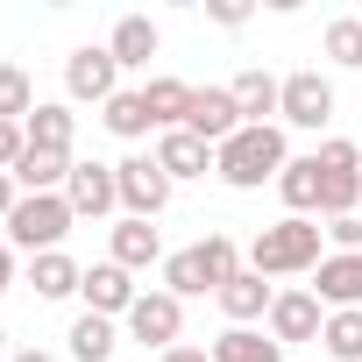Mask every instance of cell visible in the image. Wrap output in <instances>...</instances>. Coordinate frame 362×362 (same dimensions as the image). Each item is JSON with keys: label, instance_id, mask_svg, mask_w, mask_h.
<instances>
[{"label": "cell", "instance_id": "cell-1", "mask_svg": "<svg viewBox=\"0 0 362 362\" xmlns=\"http://www.w3.org/2000/svg\"><path fill=\"white\" fill-rule=\"evenodd\" d=\"M320 263H327V228L305 221V214H284V221H270L249 242V270L256 277H313Z\"/></svg>", "mask_w": 362, "mask_h": 362}, {"label": "cell", "instance_id": "cell-2", "mask_svg": "<svg viewBox=\"0 0 362 362\" xmlns=\"http://www.w3.org/2000/svg\"><path fill=\"white\" fill-rule=\"evenodd\" d=\"M284 163H291V149H284V128H277V121H270V128H242L235 142H221V149H214V177H221L228 192L277 185Z\"/></svg>", "mask_w": 362, "mask_h": 362}, {"label": "cell", "instance_id": "cell-3", "mask_svg": "<svg viewBox=\"0 0 362 362\" xmlns=\"http://www.w3.org/2000/svg\"><path fill=\"white\" fill-rule=\"evenodd\" d=\"M228 277H242V249H235V235H206V242H192V249H177V256H163V291L170 298H221V284Z\"/></svg>", "mask_w": 362, "mask_h": 362}, {"label": "cell", "instance_id": "cell-4", "mask_svg": "<svg viewBox=\"0 0 362 362\" xmlns=\"http://www.w3.org/2000/svg\"><path fill=\"white\" fill-rule=\"evenodd\" d=\"M71 228H78V214H71L64 192H22L15 214H8V249H22V256H50V249H64Z\"/></svg>", "mask_w": 362, "mask_h": 362}, {"label": "cell", "instance_id": "cell-5", "mask_svg": "<svg viewBox=\"0 0 362 362\" xmlns=\"http://www.w3.org/2000/svg\"><path fill=\"white\" fill-rule=\"evenodd\" d=\"M313 156H320V214H327V221H348L355 199H362V149L334 135V142H320Z\"/></svg>", "mask_w": 362, "mask_h": 362}, {"label": "cell", "instance_id": "cell-6", "mask_svg": "<svg viewBox=\"0 0 362 362\" xmlns=\"http://www.w3.org/2000/svg\"><path fill=\"white\" fill-rule=\"evenodd\" d=\"M114 185H121V214L128 221H156L170 206V177H163L156 156H121L114 163Z\"/></svg>", "mask_w": 362, "mask_h": 362}, {"label": "cell", "instance_id": "cell-7", "mask_svg": "<svg viewBox=\"0 0 362 362\" xmlns=\"http://www.w3.org/2000/svg\"><path fill=\"white\" fill-rule=\"evenodd\" d=\"M64 93L86 100V107H107V100L121 93V64H114V50H107V43H78V50L64 57Z\"/></svg>", "mask_w": 362, "mask_h": 362}, {"label": "cell", "instance_id": "cell-8", "mask_svg": "<svg viewBox=\"0 0 362 362\" xmlns=\"http://www.w3.org/2000/svg\"><path fill=\"white\" fill-rule=\"evenodd\" d=\"M177 334H185V298H170V291H142L135 313H128V341L142 348H177Z\"/></svg>", "mask_w": 362, "mask_h": 362}, {"label": "cell", "instance_id": "cell-9", "mask_svg": "<svg viewBox=\"0 0 362 362\" xmlns=\"http://www.w3.org/2000/svg\"><path fill=\"white\" fill-rule=\"evenodd\" d=\"M277 121L320 135V128L334 121V86H327L320 71H291V78H284V100H277Z\"/></svg>", "mask_w": 362, "mask_h": 362}, {"label": "cell", "instance_id": "cell-10", "mask_svg": "<svg viewBox=\"0 0 362 362\" xmlns=\"http://www.w3.org/2000/svg\"><path fill=\"white\" fill-rule=\"evenodd\" d=\"M78 298H86V313H100V320H128L142 291H135V270H121V263H93L86 284H78Z\"/></svg>", "mask_w": 362, "mask_h": 362}, {"label": "cell", "instance_id": "cell-11", "mask_svg": "<svg viewBox=\"0 0 362 362\" xmlns=\"http://www.w3.org/2000/svg\"><path fill=\"white\" fill-rule=\"evenodd\" d=\"M185 128H192L199 142H214V149H221V142H235L249 121H242V107H235V93H228V86H199V93H192V121H185Z\"/></svg>", "mask_w": 362, "mask_h": 362}, {"label": "cell", "instance_id": "cell-12", "mask_svg": "<svg viewBox=\"0 0 362 362\" xmlns=\"http://www.w3.org/2000/svg\"><path fill=\"white\" fill-rule=\"evenodd\" d=\"M320 327H327V305H320L313 291H277V305H270V341H277V348L320 341Z\"/></svg>", "mask_w": 362, "mask_h": 362}, {"label": "cell", "instance_id": "cell-13", "mask_svg": "<svg viewBox=\"0 0 362 362\" xmlns=\"http://www.w3.org/2000/svg\"><path fill=\"white\" fill-rule=\"evenodd\" d=\"M64 199H71V214H78V221H107V214L121 206L114 163H78V170H71V185H64Z\"/></svg>", "mask_w": 362, "mask_h": 362}, {"label": "cell", "instance_id": "cell-14", "mask_svg": "<svg viewBox=\"0 0 362 362\" xmlns=\"http://www.w3.org/2000/svg\"><path fill=\"white\" fill-rule=\"evenodd\" d=\"M313 298H320L327 313H355V305H362V256H334V249H327V263L313 270Z\"/></svg>", "mask_w": 362, "mask_h": 362}, {"label": "cell", "instance_id": "cell-15", "mask_svg": "<svg viewBox=\"0 0 362 362\" xmlns=\"http://www.w3.org/2000/svg\"><path fill=\"white\" fill-rule=\"evenodd\" d=\"M156 163H163L170 185H185V177H206V170H214V142H199L192 128H170V135H156Z\"/></svg>", "mask_w": 362, "mask_h": 362}, {"label": "cell", "instance_id": "cell-16", "mask_svg": "<svg viewBox=\"0 0 362 362\" xmlns=\"http://www.w3.org/2000/svg\"><path fill=\"white\" fill-rule=\"evenodd\" d=\"M107 263H121V270H149V263H163V235L149 228V221H114L107 228Z\"/></svg>", "mask_w": 362, "mask_h": 362}, {"label": "cell", "instance_id": "cell-17", "mask_svg": "<svg viewBox=\"0 0 362 362\" xmlns=\"http://www.w3.org/2000/svg\"><path fill=\"white\" fill-rule=\"evenodd\" d=\"M235 107H242V121L249 128H270V114H277V100H284V78H270L263 64H249V71H235Z\"/></svg>", "mask_w": 362, "mask_h": 362}, {"label": "cell", "instance_id": "cell-18", "mask_svg": "<svg viewBox=\"0 0 362 362\" xmlns=\"http://www.w3.org/2000/svg\"><path fill=\"white\" fill-rule=\"evenodd\" d=\"M156 43H163V36H156V22H149V15H121V22H114V36H107V50H114V64H121V71H149Z\"/></svg>", "mask_w": 362, "mask_h": 362}, {"label": "cell", "instance_id": "cell-19", "mask_svg": "<svg viewBox=\"0 0 362 362\" xmlns=\"http://www.w3.org/2000/svg\"><path fill=\"white\" fill-rule=\"evenodd\" d=\"M270 305H277V291H270L256 270H242V277H228V284H221V313H228V327L270 320Z\"/></svg>", "mask_w": 362, "mask_h": 362}, {"label": "cell", "instance_id": "cell-20", "mask_svg": "<svg viewBox=\"0 0 362 362\" xmlns=\"http://www.w3.org/2000/svg\"><path fill=\"white\" fill-rule=\"evenodd\" d=\"M192 93H199V86H185V78H149V86H142V107H149L156 135H170V128L192 121Z\"/></svg>", "mask_w": 362, "mask_h": 362}, {"label": "cell", "instance_id": "cell-21", "mask_svg": "<svg viewBox=\"0 0 362 362\" xmlns=\"http://www.w3.org/2000/svg\"><path fill=\"white\" fill-rule=\"evenodd\" d=\"M22 128H29V149H57V156H71V142H78V114H71L64 100H43Z\"/></svg>", "mask_w": 362, "mask_h": 362}, {"label": "cell", "instance_id": "cell-22", "mask_svg": "<svg viewBox=\"0 0 362 362\" xmlns=\"http://www.w3.org/2000/svg\"><path fill=\"white\" fill-rule=\"evenodd\" d=\"M71 170H78V156H57V149H29V156L15 163V185H22V192H64V185H71Z\"/></svg>", "mask_w": 362, "mask_h": 362}, {"label": "cell", "instance_id": "cell-23", "mask_svg": "<svg viewBox=\"0 0 362 362\" xmlns=\"http://www.w3.org/2000/svg\"><path fill=\"white\" fill-rule=\"evenodd\" d=\"M277 199H284V214H320V156H291L284 163V177H277Z\"/></svg>", "mask_w": 362, "mask_h": 362}, {"label": "cell", "instance_id": "cell-24", "mask_svg": "<svg viewBox=\"0 0 362 362\" xmlns=\"http://www.w3.org/2000/svg\"><path fill=\"white\" fill-rule=\"evenodd\" d=\"M78 284H86V270H78L64 249H50V256H29V291H36V298H71Z\"/></svg>", "mask_w": 362, "mask_h": 362}, {"label": "cell", "instance_id": "cell-25", "mask_svg": "<svg viewBox=\"0 0 362 362\" xmlns=\"http://www.w3.org/2000/svg\"><path fill=\"white\" fill-rule=\"evenodd\" d=\"M64 341H71V362H114V348H121V327H114V320H100V313H78Z\"/></svg>", "mask_w": 362, "mask_h": 362}, {"label": "cell", "instance_id": "cell-26", "mask_svg": "<svg viewBox=\"0 0 362 362\" xmlns=\"http://www.w3.org/2000/svg\"><path fill=\"white\" fill-rule=\"evenodd\" d=\"M100 121H107V135H121V142H142V135L156 128V121H149V107H142V93H128V86L100 107Z\"/></svg>", "mask_w": 362, "mask_h": 362}, {"label": "cell", "instance_id": "cell-27", "mask_svg": "<svg viewBox=\"0 0 362 362\" xmlns=\"http://www.w3.org/2000/svg\"><path fill=\"white\" fill-rule=\"evenodd\" d=\"M214 362H284V348L270 334H256V327H228L214 341Z\"/></svg>", "mask_w": 362, "mask_h": 362}, {"label": "cell", "instance_id": "cell-28", "mask_svg": "<svg viewBox=\"0 0 362 362\" xmlns=\"http://www.w3.org/2000/svg\"><path fill=\"white\" fill-rule=\"evenodd\" d=\"M320 348H327V362H362V305L355 313H327Z\"/></svg>", "mask_w": 362, "mask_h": 362}, {"label": "cell", "instance_id": "cell-29", "mask_svg": "<svg viewBox=\"0 0 362 362\" xmlns=\"http://www.w3.org/2000/svg\"><path fill=\"white\" fill-rule=\"evenodd\" d=\"M43 100H36V86H29V71L22 64H0V121H29Z\"/></svg>", "mask_w": 362, "mask_h": 362}, {"label": "cell", "instance_id": "cell-30", "mask_svg": "<svg viewBox=\"0 0 362 362\" xmlns=\"http://www.w3.org/2000/svg\"><path fill=\"white\" fill-rule=\"evenodd\" d=\"M327 57H334V64H348V71L362 64V22H355V15L327 22Z\"/></svg>", "mask_w": 362, "mask_h": 362}, {"label": "cell", "instance_id": "cell-31", "mask_svg": "<svg viewBox=\"0 0 362 362\" xmlns=\"http://www.w3.org/2000/svg\"><path fill=\"white\" fill-rule=\"evenodd\" d=\"M22 156H29V128H22V121H0V170L15 177V163H22Z\"/></svg>", "mask_w": 362, "mask_h": 362}, {"label": "cell", "instance_id": "cell-32", "mask_svg": "<svg viewBox=\"0 0 362 362\" xmlns=\"http://www.w3.org/2000/svg\"><path fill=\"white\" fill-rule=\"evenodd\" d=\"M327 242H334V256H362V214H348V221H327Z\"/></svg>", "mask_w": 362, "mask_h": 362}, {"label": "cell", "instance_id": "cell-33", "mask_svg": "<svg viewBox=\"0 0 362 362\" xmlns=\"http://www.w3.org/2000/svg\"><path fill=\"white\" fill-rule=\"evenodd\" d=\"M206 15H214L221 29H242V22H249V0H206Z\"/></svg>", "mask_w": 362, "mask_h": 362}, {"label": "cell", "instance_id": "cell-34", "mask_svg": "<svg viewBox=\"0 0 362 362\" xmlns=\"http://www.w3.org/2000/svg\"><path fill=\"white\" fill-rule=\"evenodd\" d=\"M15 199H22V185H15L8 170H0V228H8V214H15Z\"/></svg>", "mask_w": 362, "mask_h": 362}, {"label": "cell", "instance_id": "cell-35", "mask_svg": "<svg viewBox=\"0 0 362 362\" xmlns=\"http://www.w3.org/2000/svg\"><path fill=\"white\" fill-rule=\"evenodd\" d=\"M156 362H214V355H206V348H185V341H177V348H163Z\"/></svg>", "mask_w": 362, "mask_h": 362}, {"label": "cell", "instance_id": "cell-36", "mask_svg": "<svg viewBox=\"0 0 362 362\" xmlns=\"http://www.w3.org/2000/svg\"><path fill=\"white\" fill-rule=\"evenodd\" d=\"M8 291H15V249L0 242V298H8Z\"/></svg>", "mask_w": 362, "mask_h": 362}, {"label": "cell", "instance_id": "cell-37", "mask_svg": "<svg viewBox=\"0 0 362 362\" xmlns=\"http://www.w3.org/2000/svg\"><path fill=\"white\" fill-rule=\"evenodd\" d=\"M8 362H57V355H50V348H15Z\"/></svg>", "mask_w": 362, "mask_h": 362}, {"label": "cell", "instance_id": "cell-38", "mask_svg": "<svg viewBox=\"0 0 362 362\" xmlns=\"http://www.w3.org/2000/svg\"><path fill=\"white\" fill-rule=\"evenodd\" d=\"M0 362H8V327H0Z\"/></svg>", "mask_w": 362, "mask_h": 362}]
</instances>
